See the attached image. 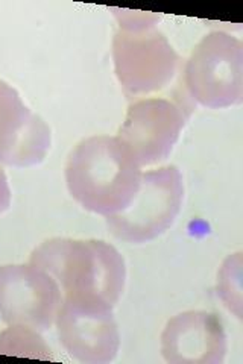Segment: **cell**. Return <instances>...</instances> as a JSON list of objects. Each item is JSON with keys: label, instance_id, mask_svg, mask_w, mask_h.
<instances>
[{"label": "cell", "instance_id": "obj_1", "mask_svg": "<svg viewBox=\"0 0 243 364\" xmlns=\"http://www.w3.org/2000/svg\"><path fill=\"white\" fill-rule=\"evenodd\" d=\"M142 167L118 135H93L68 154L64 176L71 196L84 210L110 218L137 195Z\"/></svg>", "mask_w": 243, "mask_h": 364}, {"label": "cell", "instance_id": "obj_2", "mask_svg": "<svg viewBox=\"0 0 243 364\" xmlns=\"http://www.w3.org/2000/svg\"><path fill=\"white\" fill-rule=\"evenodd\" d=\"M28 263L49 273L63 296H96L115 306L125 290L126 264L122 254L96 238H49L32 250Z\"/></svg>", "mask_w": 243, "mask_h": 364}, {"label": "cell", "instance_id": "obj_3", "mask_svg": "<svg viewBox=\"0 0 243 364\" xmlns=\"http://www.w3.org/2000/svg\"><path fill=\"white\" fill-rule=\"evenodd\" d=\"M184 85L193 102L210 109L237 107L243 100V44L213 31L195 46L184 67Z\"/></svg>", "mask_w": 243, "mask_h": 364}, {"label": "cell", "instance_id": "obj_4", "mask_svg": "<svg viewBox=\"0 0 243 364\" xmlns=\"http://www.w3.org/2000/svg\"><path fill=\"white\" fill-rule=\"evenodd\" d=\"M184 202V178L177 166L142 173L140 187L123 211L110 215L107 226L118 240L142 245L163 235L175 223Z\"/></svg>", "mask_w": 243, "mask_h": 364}, {"label": "cell", "instance_id": "obj_5", "mask_svg": "<svg viewBox=\"0 0 243 364\" xmlns=\"http://www.w3.org/2000/svg\"><path fill=\"white\" fill-rule=\"evenodd\" d=\"M114 73L128 99L154 95L175 77L180 55L163 32L118 31L111 43Z\"/></svg>", "mask_w": 243, "mask_h": 364}, {"label": "cell", "instance_id": "obj_6", "mask_svg": "<svg viewBox=\"0 0 243 364\" xmlns=\"http://www.w3.org/2000/svg\"><path fill=\"white\" fill-rule=\"evenodd\" d=\"M113 310L96 296L64 294L55 326L67 354L86 364H107L118 357L120 333Z\"/></svg>", "mask_w": 243, "mask_h": 364}, {"label": "cell", "instance_id": "obj_7", "mask_svg": "<svg viewBox=\"0 0 243 364\" xmlns=\"http://www.w3.org/2000/svg\"><path fill=\"white\" fill-rule=\"evenodd\" d=\"M189 100L142 97L128 107L118 136L138 166H155L170 156L192 114Z\"/></svg>", "mask_w": 243, "mask_h": 364}, {"label": "cell", "instance_id": "obj_8", "mask_svg": "<svg viewBox=\"0 0 243 364\" xmlns=\"http://www.w3.org/2000/svg\"><path fill=\"white\" fill-rule=\"evenodd\" d=\"M61 302L63 291L49 273L29 263L0 266V318L8 326L49 331Z\"/></svg>", "mask_w": 243, "mask_h": 364}, {"label": "cell", "instance_id": "obj_9", "mask_svg": "<svg viewBox=\"0 0 243 364\" xmlns=\"http://www.w3.org/2000/svg\"><path fill=\"white\" fill-rule=\"evenodd\" d=\"M51 147L49 124L0 77V164L17 168L38 166Z\"/></svg>", "mask_w": 243, "mask_h": 364}, {"label": "cell", "instance_id": "obj_10", "mask_svg": "<svg viewBox=\"0 0 243 364\" xmlns=\"http://www.w3.org/2000/svg\"><path fill=\"white\" fill-rule=\"evenodd\" d=\"M160 340L161 355L172 364H222L228 352V337L221 317L205 310L173 316Z\"/></svg>", "mask_w": 243, "mask_h": 364}, {"label": "cell", "instance_id": "obj_11", "mask_svg": "<svg viewBox=\"0 0 243 364\" xmlns=\"http://www.w3.org/2000/svg\"><path fill=\"white\" fill-rule=\"evenodd\" d=\"M0 355L53 360L41 333L26 326H8L0 333Z\"/></svg>", "mask_w": 243, "mask_h": 364}, {"label": "cell", "instance_id": "obj_12", "mask_svg": "<svg viewBox=\"0 0 243 364\" xmlns=\"http://www.w3.org/2000/svg\"><path fill=\"white\" fill-rule=\"evenodd\" d=\"M242 254L228 255L217 272V296L227 309L242 318Z\"/></svg>", "mask_w": 243, "mask_h": 364}, {"label": "cell", "instance_id": "obj_13", "mask_svg": "<svg viewBox=\"0 0 243 364\" xmlns=\"http://www.w3.org/2000/svg\"><path fill=\"white\" fill-rule=\"evenodd\" d=\"M114 18L119 23V29L125 32H142L155 29L161 20V16L154 13H142V11H130L120 8L110 9Z\"/></svg>", "mask_w": 243, "mask_h": 364}, {"label": "cell", "instance_id": "obj_14", "mask_svg": "<svg viewBox=\"0 0 243 364\" xmlns=\"http://www.w3.org/2000/svg\"><path fill=\"white\" fill-rule=\"evenodd\" d=\"M11 200H13V191H11L5 170L0 167V214H4L11 207Z\"/></svg>", "mask_w": 243, "mask_h": 364}]
</instances>
